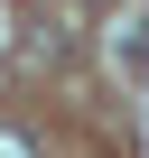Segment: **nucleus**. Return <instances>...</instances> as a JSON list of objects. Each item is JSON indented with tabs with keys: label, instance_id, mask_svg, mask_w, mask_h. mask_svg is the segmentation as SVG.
Returning <instances> with one entry per match:
<instances>
[{
	"label": "nucleus",
	"instance_id": "1",
	"mask_svg": "<svg viewBox=\"0 0 149 158\" xmlns=\"http://www.w3.org/2000/svg\"><path fill=\"white\" fill-rule=\"evenodd\" d=\"M0 158H37V139H28L19 121H0Z\"/></svg>",
	"mask_w": 149,
	"mask_h": 158
}]
</instances>
